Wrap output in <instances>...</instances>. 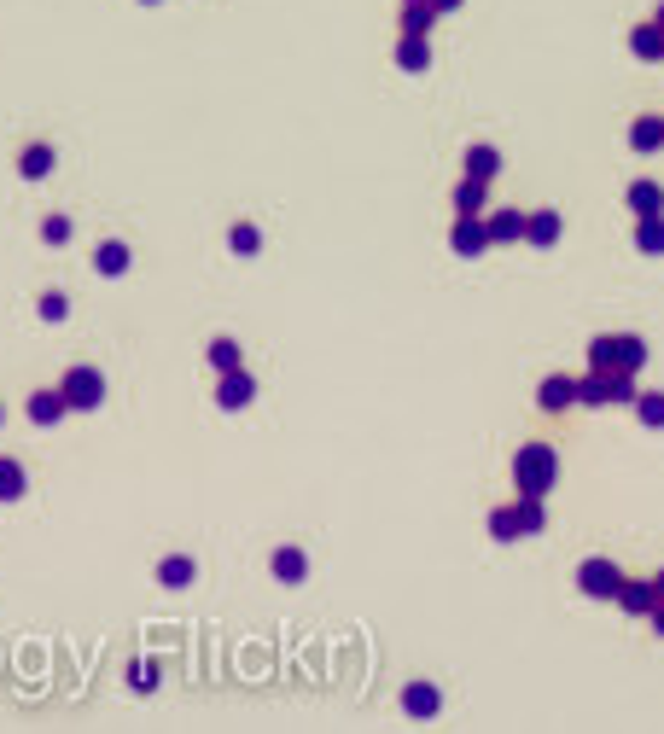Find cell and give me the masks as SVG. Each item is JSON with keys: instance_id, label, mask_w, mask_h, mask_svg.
<instances>
[{"instance_id": "obj_37", "label": "cell", "mask_w": 664, "mask_h": 734, "mask_svg": "<svg viewBox=\"0 0 664 734\" xmlns=\"http://www.w3.org/2000/svg\"><path fill=\"white\" fill-rule=\"evenodd\" d=\"M653 18H659V30H664V0H659V12H653Z\"/></svg>"}, {"instance_id": "obj_13", "label": "cell", "mask_w": 664, "mask_h": 734, "mask_svg": "<svg viewBox=\"0 0 664 734\" xmlns=\"http://www.w3.org/2000/svg\"><path fill=\"white\" fill-rule=\"evenodd\" d=\"M53 164H59V152H53L47 140H35V146H24V152H18V175H24V181H47V175H53Z\"/></svg>"}, {"instance_id": "obj_3", "label": "cell", "mask_w": 664, "mask_h": 734, "mask_svg": "<svg viewBox=\"0 0 664 734\" xmlns=\"http://www.w3.org/2000/svg\"><path fill=\"white\" fill-rule=\"evenodd\" d=\"M59 391H65L70 414H94L105 402V373L100 367H70L65 379H59Z\"/></svg>"}, {"instance_id": "obj_20", "label": "cell", "mask_w": 664, "mask_h": 734, "mask_svg": "<svg viewBox=\"0 0 664 734\" xmlns=\"http://www.w3.org/2000/svg\"><path fill=\"white\" fill-rule=\"evenodd\" d=\"M437 705H443V694H437L432 682H408L402 688V711L408 717H437Z\"/></svg>"}, {"instance_id": "obj_31", "label": "cell", "mask_w": 664, "mask_h": 734, "mask_svg": "<svg viewBox=\"0 0 664 734\" xmlns=\"http://www.w3.org/2000/svg\"><path fill=\"white\" fill-rule=\"evenodd\" d=\"M35 315H41V321H70V298H65V292H41Z\"/></svg>"}, {"instance_id": "obj_18", "label": "cell", "mask_w": 664, "mask_h": 734, "mask_svg": "<svg viewBox=\"0 0 664 734\" xmlns=\"http://www.w3.org/2000/svg\"><path fill=\"white\" fill-rule=\"evenodd\" d=\"M461 175H472V181H496V175H501V152H496V146H466Z\"/></svg>"}, {"instance_id": "obj_5", "label": "cell", "mask_w": 664, "mask_h": 734, "mask_svg": "<svg viewBox=\"0 0 664 734\" xmlns=\"http://www.w3.org/2000/svg\"><path fill=\"white\" fill-rule=\"evenodd\" d=\"M449 251L455 257H484L490 251V234H484V216H455V228H449Z\"/></svg>"}, {"instance_id": "obj_17", "label": "cell", "mask_w": 664, "mask_h": 734, "mask_svg": "<svg viewBox=\"0 0 664 734\" xmlns=\"http://www.w3.org/2000/svg\"><path fill=\"white\" fill-rule=\"evenodd\" d=\"M268 571H274L280 583H303V577H309V554H303V548H274V554H268Z\"/></svg>"}, {"instance_id": "obj_2", "label": "cell", "mask_w": 664, "mask_h": 734, "mask_svg": "<svg viewBox=\"0 0 664 734\" xmlns=\"http://www.w3.org/2000/svg\"><path fill=\"white\" fill-rule=\"evenodd\" d=\"M647 338L641 333H600L589 344V367H606V373H641L647 367Z\"/></svg>"}, {"instance_id": "obj_15", "label": "cell", "mask_w": 664, "mask_h": 734, "mask_svg": "<svg viewBox=\"0 0 664 734\" xmlns=\"http://www.w3.org/2000/svg\"><path fill=\"white\" fill-rule=\"evenodd\" d=\"M397 65L408 70V76H426V70H432V41H426V35H402L397 41Z\"/></svg>"}, {"instance_id": "obj_28", "label": "cell", "mask_w": 664, "mask_h": 734, "mask_svg": "<svg viewBox=\"0 0 664 734\" xmlns=\"http://www.w3.org/2000/svg\"><path fill=\"white\" fill-rule=\"evenodd\" d=\"M513 507H519V525H525V536H542V531H548V507H542V496H519Z\"/></svg>"}, {"instance_id": "obj_7", "label": "cell", "mask_w": 664, "mask_h": 734, "mask_svg": "<svg viewBox=\"0 0 664 734\" xmlns=\"http://www.w3.org/2000/svg\"><path fill=\"white\" fill-rule=\"evenodd\" d=\"M24 414H30V426H41V432H47V426H59V420L70 414V402H65V391H59V385H41V391H30Z\"/></svg>"}, {"instance_id": "obj_32", "label": "cell", "mask_w": 664, "mask_h": 734, "mask_svg": "<svg viewBox=\"0 0 664 734\" xmlns=\"http://www.w3.org/2000/svg\"><path fill=\"white\" fill-rule=\"evenodd\" d=\"M129 682L152 694V688H158V665H152V659H134V665H129Z\"/></svg>"}, {"instance_id": "obj_35", "label": "cell", "mask_w": 664, "mask_h": 734, "mask_svg": "<svg viewBox=\"0 0 664 734\" xmlns=\"http://www.w3.org/2000/svg\"><path fill=\"white\" fill-rule=\"evenodd\" d=\"M432 6H437V12H461L466 0H432Z\"/></svg>"}, {"instance_id": "obj_11", "label": "cell", "mask_w": 664, "mask_h": 734, "mask_svg": "<svg viewBox=\"0 0 664 734\" xmlns=\"http://www.w3.org/2000/svg\"><path fill=\"white\" fill-rule=\"evenodd\" d=\"M484 234H490V245H519L525 239V210H484Z\"/></svg>"}, {"instance_id": "obj_9", "label": "cell", "mask_w": 664, "mask_h": 734, "mask_svg": "<svg viewBox=\"0 0 664 734\" xmlns=\"http://www.w3.org/2000/svg\"><path fill=\"white\" fill-rule=\"evenodd\" d=\"M560 234H565V216L560 210H525V245H536V251H548V245H560Z\"/></svg>"}, {"instance_id": "obj_36", "label": "cell", "mask_w": 664, "mask_h": 734, "mask_svg": "<svg viewBox=\"0 0 664 734\" xmlns=\"http://www.w3.org/2000/svg\"><path fill=\"white\" fill-rule=\"evenodd\" d=\"M653 589H659V601H664V566H659V571H653Z\"/></svg>"}, {"instance_id": "obj_34", "label": "cell", "mask_w": 664, "mask_h": 734, "mask_svg": "<svg viewBox=\"0 0 664 734\" xmlns=\"http://www.w3.org/2000/svg\"><path fill=\"white\" fill-rule=\"evenodd\" d=\"M647 618H653V635L664 641V601H653V612H647Z\"/></svg>"}, {"instance_id": "obj_26", "label": "cell", "mask_w": 664, "mask_h": 734, "mask_svg": "<svg viewBox=\"0 0 664 734\" xmlns=\"http://www.w3.org/2000/svg\"><path fill=\"white\" fill-rule=\"evenodd\" d=\"M635 420L647 432H664V391H635Z\"/></svg>"}, {"instance_id": "obj_4", "label": "cell", "mask_w": 664, "mask_h": 734, "mask_svg": "<svg viewBox=\"0 0 664 734\" xmlns=\"http://www.w3.org/2000/svg\"><path fill=\"white\" fill-rule=\"evenodd\" d=\"M577 589H583L589 601H618V589H624V571L612 566L606 554H589V560L577 566Z\"/></svg>"}, {"instance_id": "obj_29", "label": "cell", "mask_w": 664, "mask_h": 734, "mask_svg": "<svg viewBox=\"0 0 664 734\" xmlns=\"http://www.w3.org/2000/svg\"><path fill=\"white\" fill-rule=\"evenodd\" d=\"M228 245H233V257H257V251H263L257 222H233V228H228Z\"/></svg>"}, {"instance_id": "obj_24", "label": "cell", "mask_w": 664, "mask_h": 734, "mask_svg": "<svg viewBox=\"0 0 664 734\" xmlns=\"http://www.w3.org/2000/svg\"><path fill=\"white\" fill-rule=\"evenodd\" d=\"M193 577H199V566H193V554H169L164 566H158V583H164V589H187Z\"/></svg>"}, {"instance_id": "obj_23", "label": "cell", "mask_w": 664, "mask_h": 734, "mask_svg": "<svg viewBox=\"0 0 664 734\" xmlns=\"http://www.w3.org/2000/svg\"><path fill=\"white\" fill-rule=\"evenodd\" d=\"M635 251L641 257H664V216H635Z\"/></svg>"}, {"instance_id": "obj_25", "label": "cell", "mask_w": 664, "mask_h": 734, "mask_svg": "<svg viewBox=\"0 0 664 734\" xmlns=\"http://www.w3.org/2000/svg\"><path fill=\"white\" fill-rule=\"evenodd\" d=\"M24 490H30V472H24V461L0 455V501H18Z\"/></svg>"}, {"instance_id": "obj_14", "label": "cell", "mask_w": 664, "mask_h": 734, "mask_svg": "<svg viewBox=\"0 0 664 734\" xmlns=\"http://www.w3.org/2000/svg\"><path fill=\"white\" fill-rule=\"evenodd\" d=\"M653 601H659V589H653V577H624V589H618V606H624V612H635V618H647V612H653Z\"/></svg>"}, {"instance_id": "obj_22", "label": "cell", "mask_w": 664, "mask_h": 734, "mask_svg": "<svg viewBox=\"0 0 664 734\" xmlns=\"http://www.w3.org/2000/svg\"><path fill=\"white\" fill-rule=\"evenodd\" d=\"M129 263H134V251L123 245V239H105L100 251H94V274H111V280L129 274Z\"/></svg>"}, {"instance_id": "obj_38", "label": "cell", "mask_w": 664, "mask_h": 734, "mask_svg": "<svg viewBox=\"0 0 664 734\" xmlns=\"http://www.w3.org/2000/svg\"><path fill=\"white\" fill-rule=\"evenodd\" d=\"M0 426H6V402H0Z\"/></svg>"}, {"instance_id": "obj_12", "label": "cell", "mask_w": 664, "mask_h": 734, "mask_svg": "<svg viewBox=\"0 0 664 734\" xmlns=\"http://www.w3.org/2000/svg\"><path fill=\"white\" fill-rule=\"evenodd\" d=\"M630 53H635V59H647V65H664V30H659V18H647V24H635V30H630Z\"/></svg>"}, {"instance_id": "obj_19", "label": "cell", "mask_w": 664, "mask_h": 734, "mask_svg": "<svg viewBox=\"0 0 664 734\" xmlns=\"http://www.w3.org/2000/svg\"><path fill=\"white\" fill-rule=\"evenodd\" d=\"M635 216H664V187L659 181H630V193H624Z\"/></svg>"}, {"instance_id": "obj_33", "label": "cell", "mask_w": 664, "mask_h": 734, "mask_svg": "<svg viewBox=\"0 0 664 734\" xmlns=\"http://www.w3.org/2000/svg\"><path fill=\"white\" fill-rule=\"evenodd\" d=\"M70 234H76V228H70V216H47V222H41V239H47V245H65Z\"/></svg>"}, {"instance_id": "obj_10", "label": "cell", "mask_w": 664, "mask_h": 734, "mask_svg": "<svg viewBox=\"0 0 664 734\" xmlns=\"http://www.w3.org/2000/svg\"><path fill=\"white\" fill-rule=\"evenodd\" d=\"M659 146H664V117H659V111H641V117H630V152L653 158Z\"/></svg>"}, {"instance_id": "obj_6", "label": "cell", "mask_w": 664, "mask_h": 734, "mask_svg": "<svg viewBox=\"0 0 664 734\" xmlns=\"http://www.w3.org/2000/svg\"><path fill=\"white\" fill-rule=\"evenodd\" d=\"M251 402H257V379H251L245 367H233V373H222V379H216V408L239 414V408H251Z\"/></svg>"}, {"instance_id": "obj_8", "label": "cell", "mask_w": 664, "mask_h": 734, "mask_svg": "<svg viewBox=\"0 0 664 734\" xmlns=\"http://www.w3.org/2000/svg\"><path fill=\"white\" fill-rule=\"evenodd\" d=\"M536 408H542V414H565V408H577V379H571V373H548V379L536 385Z\"/></svg>"}, {"instance_id": "obj_21", "label": "cell", "mask_w": 664, "mask_h": 734, "mask_svg": "<svg viewBox=\"0 0 664 734\" xmlns=\"http://www.w3.org/2000/svg\"><path fill=\"white\" fill-rule=\"evenodd\" d=\"M484 187H490V181H472V175H461V187L449 193V204H455V216H484V199H490Z\"/></svg>"}, {"instance_id": "obj_27", "label": "cell", "mask_w": 664, "mask_h": 734, "mask_svg": "<svg viewBox=\"0 0 664 734\" xmlns=\"http://www.w3.org/2000/svg\"><path fill=\"white\" fill-rule=\"evenodd\" d=\"M490 536H496V542H525L519 507H496V513H490Z\"/></svg>"}, {"instance_id": "obj_30", "label": "cell", "mask_w": 664, "mask_h": 734, "mask_svg": "<svg viewBox=\"0 0 664 734\" xmlns=\"http://www.w3.org/2000/svg\"><path fill=\"white\" fill-rule=\"evenodd\" d=\"M204 356H210V367H216V373L245 367V362H239V338H210V350H204Z\"/></svg>"}, {"instance_id": "obj_39", "label": "cell", "mask_w": 664, "mask_h": 734, "mask_svg": "<svg viewBox=\"0 0 664 734\" xmlns=\"http://www.w3.org/2000/svg\"><path fill=\"white\" fill-rule=\"evenodd\" d=\"M140 6H158V0H140Z\"/></svg>"}, {"instance_id": "obj_1", "label": "cell", "mask_w": 664, "mask_h": 734, "mask_svg": "<svg viewBox=\"0 0 664 734\" xmlns=\"http://www.w3.org/2000/svg\"><path fill=\"white\" fill-rule=\"evenodd\" d=\"M560 484V449L554 443H519L513 449V490L519 496H548Z\"/></svg>"}, {"instance_id": "obj_16", "label": "cell", "mask_w": 664, "mask_h": 734, "mask_svg": "<svg viewBox=\"0 0 664 734\" xmlns=\"http://www.w3.org/2000/svg\"><path fill=\"white\" fill-rule=\"evenodd\" d=\"M443 18L432 0H402V12H397V24H402V35H432V24Z\"/></svg>"}]
</instances>
